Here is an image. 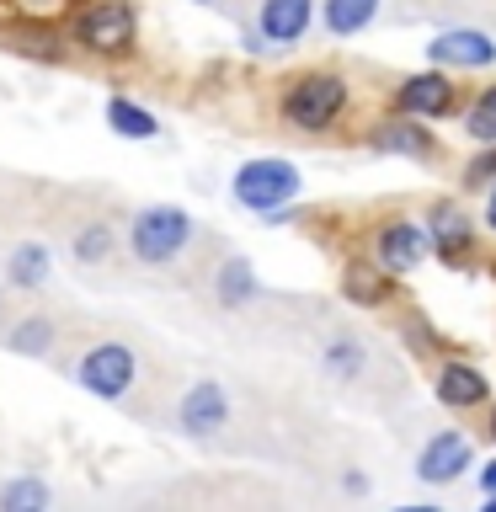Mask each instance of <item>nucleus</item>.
I'll list each match as a JSON object with an SVG mask.
<instances>
[{
    "instance_id": "obj_9",
    "label": "nucleus",
    "mask_w": 496,
    "mask_h": 512,
    "mask_svg": "<svg viewBox=\"0 0 496 512\" xmlns=\"http://www.w3.org/2000/svg\"><path fill=\"white\" fill-rule=\"evenodd\" d=\"M427 54H432V64H470V70H475V64H491L496 59V43L486 38V32L459 27V32H443Z\"/></svg>"
},
{
    "instance_id": "obj_4",
    "label": "nucleus",
    "mask_w": 496,
    "mask_h": 512,
    "mask_svg": "<svg viewBox=\"0 0 496 512\" xmlns=\"http://www.w3.org/2000/svg\"><path fill=\"white\" fill-rule=\"evenodd\" d=\"M75 38L86 48H96V54H123V48L134 43V11H128L123 0H96V6L80 11Z\"/></svg>"
},
{
    "instance_id": "obj_17",
    "label": "nucleus",
    "mask_w": 496,
    "mask_h": 512,
    "mask_svg": "<svg viewBox=\"0 0 496 512\" xmlns=\"http://www.w3.org/2000/svg\"><path fill=\"white\" fill-rule=\"evenodd\" d=\"M48 342H54V320H43V315H32V320H22V326L11 331V352H22V358H43L48 352Z\"/></svg>"
},
{
    "instance_id": "obj_8",
    "label": "nucleus",
    "mask_w": 496,
    "mask_h": 512,
    "mask_svg": "<svg viewBox=\"0 0 496 512\" xmlns=\"http://www.w3.org/2000/svg\"><path fill=\"white\" fill-rule=\"evenodd\" d=\"M427 256V235L416 230V224H384L379 230V262L390 267V272H411L416 262Z\"/></svg>"
},
{
    "instance_id": "obj_25",
    "label": "nucleus",
    "mask_w": 496,
    "mask_h": 512,
    "mask_svg": "<svg viewBox=\"0 0 496 512\" xmlns=\"http://www.w3.org/2000/svg\"><path fill=\"white\" fill-rule=\"evenodd\" d=\"M486 176H496V155H480L470 166V182H486Z\"/></svg>"
},
{
    "instance_id": "obj_19",
    "label": "nucleus",
    "mask_w": 496,
    "mask_h": 512,
    "mask_svg": "<svg viewBox=\"0 0 496 512\" xmlns=\"http://www.w3.org/2000/svg\"><path fill=\"white\" fill-rule=\"evenodd\" d=\"M432 240H438L443 251H464V246H470V224L459 219V208H438V214H432Z\"/></svg>"
},
{
    "instance_id": "obj_24",
    "label": "nucleus",
    "mask_w": 496,
    "mask_h": 512,
    "mask_svg": "<svg viewBox=\"0 0 496 512\" xmlns=\"http://www.w3.org/2000/svg\"><path fill=\"white\" fill-rule=\"evenodd\" d=\"M331 363H336V368H363V352H352V347H336V352H331Z\"/></svg>"
},
{
    "instance_id": "obj_28",
    "label": "nucleus",
    "mask_w": 496,
    "mask_h": 512,
    "mask_svg": "<svg viewBox=\"0 0 496 512\" xmlns=\"http://www.w3.org/2000/svg\"><path fill=\"white\" fill-rule=\"evenodd\" d=\"M491 432H496V416H491Z\"/></svg>"
},
{
    "instance_id": "obj_15",
    "label": "nucleus",
    "mask_w": 496,
    "mask_h": 512,
    "mask_svg": "<svg viewBox=\"0 0 496 512\" xmlns=\"http://www.w3.org/2000/svg\"><path fill=\"white\" fill-rule=\"evenodd\" d=\"M48 502H54V491H48L43 486V480H11V486L6 491H0V507H6V512H43Z\"/></svg>"
},
{
    "instance_id": "obj_12",
    "label": "nucleus",
    "mask_w": 496,
    "mask_h": 512,
    "mask_svg": "<svg viewBox=\"0 0 496 512\" xmlns=\"http://www.w3.org/2000/svg\"><path fill=\"white\" fill-rule=\"evenodd\" d=\"M448 102H454V91H448L443 75H411L406 86H400V112L438 118V112H448Z\"/></svg>"
},
{
    "instance_id": "obj_10",
    "label": "nucleus",
    "mask_w": 496,
    "mask_h": 512,
    "mask_svg": "<svg viewBox=\"0 0 496 512\" xmlns=\"http://www.w3.org/2000/svg\"><path fill=\"white\" fill-rule=\"evenodd\" d=\"M315 0H262V38L267 43H294L310 27Z\"/></svg>"
},
{
    "instance_id": "obj_7",
    "label": "nucleus",
    "mask_w": 496,
    "mask_h": 512,
    "mask_svg": "<svg viewBox=\"0 0 496 512\" xmlns=\"http://www.w3.org/2000/svg\"><path fill=\"white\" fill-rule=\"evenodd\" d=\"M459 470H470V443L459 438V432H438L422 459H416V475L427 480V486H443V480H454Z\"/></svg>"
},
{
    "instance_id": "obj_21",
    "label": "nucleus",
    "mask_w": 496,
    "mask_h": 512,
    "mask_svg": "<svg viewBox=\"0 0 496 512\" xmlns=\"http://www.w3.org/2000/svg\"><path fill=\"white\" fill-rule=\"evenodd\" d=\"M107 251H112V230H107V224H86V230L75 235V256H80V262H102Z\"/></svg>"
},
{
    "instance_id": "obj_2",
    "label": "nucleus",
    "mask_w": 496,
    "mask_h": 512,
    "mask_svg": "<svg viewBox=\"0 0 496 512\" xmlns=\"http://www.w3.org/2000/svg\"><path fill=\"white\" fill-rule=\"evenodd\" d=\"M347 107V86L336 75H304L294 80V91H288V102H283V118L294 123V128H331L336 123V112Z\"/></svg>"
},
{
    "instance_id": "obj_22",
    "label": "nucleus",
    "mask_w": 496,
    "mask_h": 512,
    "mask_svg": "<svg viewBox=\"0 0 496 512\" xmlns=\"http://www.w3.org/2000/svg\"><path fill=\"white\" fill-rule=\"evenodd\" d=\"M464 128H470L475 139L496 144V86H491V91H486V96H480V102L470 107V123H464Z\"/></svg>"
},
{
    "instance_id": "obj_14",
    "label": "nucleus",
    "mask_w": 496,
    "mask_h": 512,
    "mask_svg": "<svg viewBox=\"0 0 496 512\" xmlns=\"http://www.w3.org/2000/svg\"><path fill=\"white\" fill-rule=\"evenodd\" d=\"M6 278H11L16 288H38V283L48 278V251H43V246H16V251L6 256Z\"/></svg>"
},
{
    "instance_id": "obj_18",
    "label": "nucleus",
    "mask_w": 496,
    "mask_h": 512,
    "mask_svg": "<svg viewBox=\"0 0 496 512\" xmlns=\"http://www.w3.org/2000/svg\"><path fill=\"white\" fill-rule=\"evenodd\" d=\"M107 123L118 128L123 139H150V134H155V118H150V112L134 107V102H123V96L107 107Z\"/></svg>"
},
{
    "instance_id": "obj_1",
    "label": "nucleus",
    "mask_w": 496,
    "mask_h": 512,
    "mask_svg": "<svg viewBox=\"0 0 496 512\" xmlns=\"http://www.w3.org/2000/svg\"><path fill=\"white\" fill-rule=\"evenodd\" d=\"M192 240V219L182 214V208H171V203H155V208H144V214L134 219V256L139 262H171L176 251H182Z\"/></svg>"
},
{
    "instance_id": "obj_13",
    "label": "nucleus",
    "mask_w": 496,
    "mask_h": 512,
    "mask_svg": "<svg viewBox=\"0 0 496 512\" xmlns=\"http://www.w3.org/2000/svg\"><path fill=\"white\" fill-rule=\"evenodd\" d=\"M374 11H379V0H326V27L336 38H352V32H363L374 22Z\"/></svg>"
},
{
    "instance_id": "obj_26",
    "label": "nucleus",
    "mask_w": 496,
    "mask_h": 512,
    "mask_svg": "<svg viewBox=\"0 0 496 512\" xmlns=\"http://www.w3.org/2000/svg\"><path fill=\"white\" fill-rule=\"evenodd\" d=\"M480 491H496V459L486 464V470H480Z\"/></svg>"
},
{
    "instance_id": "obj_16",
    "label": "nucleus",
    "mask_w": 496,
    "mask_h": 512,
    "mask_svg": "<svg viewBox=\"0 0 496 512\" xmlns=\"http://www.w3.org/2000/svg\"><path fill=\"white\" fill-rule=\"evenodd\" d=\"M251 294H256L251 262H246V256H230V262L219 267V299H224V304H246Z\"/></svg>"
},
{
    "instance_id": "obj_20",
    "label": "nucleus",
    "mask_w": 496,
    "mask_h": 512,
    "mask_svg": "<svg viewBox=\"0 0 496 512\" xmlns=\"http://www.w3.org/2000/svg\"><path fill=\"white\" fill-rule=\"evenodd\" d=\"M374 139L384 144V150H400V155H427V150H432V144H427V134H416L411 123H384Z\"/></svg>"
},
{
    "instance_id": "obj_3",
    "label": "nucleus",
    "mask_w": 496,
    "mask_h": 512,
    "mask_svg": "<svg viewBox=\"0 0 496 512\" xmlns=\"http://www.w3.org/2000/svg\"><path fill=\"white\" fill-rule=\"evenodd\" d=\"M299 192V171L288 166V160H251V166L235 171V198L256 208V214H272V208H283L288 198Z\"/></svg>"
},
{
    "instance_id": "obj_23",
    "label": "nucleus",
    "mask_w": 496,
    "mask_h": 512,
    "mask_svg": "<svg viewBox=\"0 0 496 512\" xmlns=\"http://www.w3.org/2000/svg\"><path fill=\"white\" fill-rule=\"evenodd\" d=\"M347 294H363V304H379L384 299V278L374 267H347Z\"/></svg>"
},
{
    "instance_id": "obj_5",
    "label": "nucleus",
    "mask_w": 496,
    "mask_h": 512,
    "mask_svg": "<svg viewBox=\"0 0 496 512\" xmlns=\"http://www.w3.org/2000/svg\"><path fill=\"white\" fill-rule=\"evenodd\" d=\"M80 384H86L91 395H102V400H118L128 384H134V352L118 347V342H102V347H91L86 358H80Z\"/></svg>"
},
{
    "instance_id": "obj_27",
    "label": "nucleus",
    "mask_w": 496,
    "mask_h": 512,
    "mask_svg": "<svg viewBox=\"0 0 496 512\" xmlns=\"http://www.w3.org/2000/svg\"><path fill=\"white\" fill-rule=\"evenodd\" d=\"M486 219H491V230H496V192H491V203H486Z\"/></svg>"
},
{
    "instance_id": "obj_6",
    "label": "nucleus",
    "mask_w": 496,
    "mask_h": 512,
    "mask_svg": "<svg viewBox=\"0 0 496 512\" xmlns=\"http://www.w3.org/2000/svg\"><path fill=\"white\" fill-rule=\"evenodd\" d=\"M182 432H192V438H208V432H219L224 427V416H230V400H224V390L214 379H203V384H192V390L182 395Z\"/></svg>"
},
{
    "instance_id": "obj_11",
    "label": "nucleus",
    "mask_w": 496,
    "mask_h": 512,
    "mask_svg": "<svg viewBox=\"0 0 496 512\" xmlns=\"http://www.w3.org/2000/svg\"><path fill=\"white\" fill-rule=\"evenodd\" d=\"M486 374L480 368H470V363H443V374H438V400L443 406H454V411H464V406H480L486 400Z\"/></svg>"
}]
</instances>
